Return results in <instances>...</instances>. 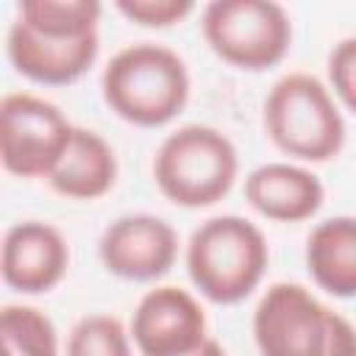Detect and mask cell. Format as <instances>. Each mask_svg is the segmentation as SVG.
Returning a JSON list of instances; mask_svg holds the SVG:
<instances>
[{
    "label": "cell",
    "instance_id": "277c9868",
    "mask_svg": "<svg viewBox=\"0 0 356 356\" xmlns=\"http://www.w3.org/2000/svg\"><path fill=\"white\" fill-rule=\"evenodd\" d=\"M264 131L278 150L303 161H328L345 145V120L331 92L306 72L275 81L264 100Z\"/></svg>",
    "mask_w": 356,
    "mask_h": 356
},
{
    "label": "cell",
    "instance_id": "30bf717a",
    "mask_svg": "<svg viewBox=\"0 0 356 356\" xmlns=\"http://www.w3.org/2000/svg\"><path fill=\"white\" fill-rule=\"evenodd\" d=\"M70 264V248L58 228L25 220L6 231L3 236V253H0V273L3 281L22 292V295H39L53 289Z\"/></svg>",
    "mask_w": 356,
    "mask_h": 356
},
{
    "label": "cell",
    "instance_id": "9c48e42d",
    "mask_svg": "<svg viewBox=\"0 0 356 356\" xmlns=\"http://www.w3.org/2000/svg\"><path fill=\"white\" fill-rule=\"evenodd\" d=\"M97 250L108 273L128 281H153L172 267L178 234L153 214H125L103 231Z\"/></svg>",
    "mask_w": 356,
    "mask_h": 356
},
{
    "label": "cell",
    "instance_id": "7c38bea8",
    "mask_svg": "<svg viewBox=\"0 0 356 356\" xmlns=\"http://www.w3.org/2000/svg\"><path fill=\"white\" fill-rule=\"evenodd\" d=\"M248 203L278 222H300L323 206V184L314 172L295 164H261L245 178Z\"/></svg>",
    "mask_w": 356,
    "mask_h": 356
},
{
    "label": "cell",
    "instance_id": "ac0fdd59",
    "mask_svg": "<svg viewBox=\"0 0 356 356\" xmlns=\"http://www.w3.org/2000/svg\"><path fill=\"white\" fill-rule=\"evenodd\" d=\"M192 0H117V11L147 28H167L192 14Z\"/></svg>",
    "mask_w": 356,
    "mask_h": 356
},
{
    "label": "cell",
    "instance_id": "9a60e30c",
    "mask_svg": "<svg viewBox=\"0 0 356 356\" xmlns=\"http://www.w3.org/2000/svg\"><path fill=\"white\" fill-rule=\"evenodd\" d=\"M17 19L47 39H83L97 33L100 3L95 0H22Z\"/></svg>",
    "mask_w": 356,
    "mask_h": 356
},
{
    "label": "cell",
    "instance_id": "ffe728a7",
    "mask_svg": "<svg viewBox=\"0 0 356 356\" xmlns=\"http://www.w3.org/2000/svg\"><path fill=\"white\" fill-rule=\"evenodd\" d=\"M325 356H356V328L337 312H331Z\"/></svg>",
    "mask_w": 356,
    "mask_h": 356
},
{
    "label": "cell",
    "instance_id": "52a82bcc",
    "mask_svg": "<svg viewBox=\"0 0 356 356\" xmlns=\"http://www.w3.org/2000/svg\"><path fill=\"white\" fill-rule=\"evenodd\" d=\"M331 309L300 284H273L253 312L261 356H325Z\"/></svg>",
    "mask_w": 356,
    "mask_h": 356
},
{
    "label": "cell",
    "instance_id": "ba28073f",
    "mask_svg": "<svg viewBox=\"0 0 356 356\" xmlns=\"http://www.w3.org/2000/svg\"><path fill=\"white\" fill-rule=\"evenodd\" d=\"M131 334L142 356H186L206 337L203 306L181 286H156L134 309Z\"/></svg>",
    "mask_w": 356,
    "mask_h": 356
},
{
    "label": "cell",
    "instance_id": "6da1fadb",
    "mask_svg": "<svg viewBox=\"0 0 356 356\" xmlns=\"http://www.w3.org/2000/svg\"><path fill=\"white\" fill-rule=\"evenodd\" d=\"M106 106L125 122L156 128L178 117L189 100V72L184 58L153 42L122 47L100 78Z\"/></svg>",
    "mask_w": 356,
    "mask_h": 356
},
{
    "label": "cell",
    "instance_id": "d6986e66",
    "mask_svg": "<svg viewBox=\"0 0 356 356\" xmlns=\"http://www.w3.org/2000/svg\"><path fill=\"white\" fill-rule=\"evenodd\" d=\"M328 78L339 100L356 114V36L334 44L328 56Z\"/></svg>",
    "mask_w": 356,
    "mask_h": 356
},
{
    "label": "cell",
    "instance_id": "44dd1931",
    "mask_svg": "<svg viewBox=\"0 0 356 356\" xmlns=\"http://www.w3.org/2000/svg\"><path fill=\"white\" fill-rule=\"evenodd\" d=\"M186 356H225V350H222V345H220L217 339H206L200 348H195V350L186 353Z\"/></svg>",
    "mask_w": 356,
    "mask_h": 356
},
{
    "label": "cell",
    "instance_id": "2e32d148",
    "mask_svg": "<svg viewBox=\"0 0 356 356\" xmlns=\"http://www.w3.org/2000/svg\"><path fill=\"white\" fill-rule=\"evenodd\" d=\"M3 356H58V339L50 317L33 306H3L0 312Z\"/></svg>",
    "mask_w": 356,
    "mask_h": 356
},
{
    "label": "cell",
    "instance_id": "3957f363",
    "mask_svg": "<svg viewBox=\"0 0 356 356\" xmlns=\"http://www.w3.org/2000/svg\"><path fill=\"white\" fill-rule=\"evenodd\" d=\"M236 170L234 142L211 125H184L172 131L153 159L156 186L167 200L186 209L222 200L236 181Z\"/></svg>",
    "mask_w": 356,
    "mask_h": 356
},
{
    "label": "cell",
    "instance_id": "4fadbf2b",
    "mask_svg": "<svg viewBox=\"0 0 356 356\" xmlns=\"http://www.w3.org/2000/svg\"><path fill=\"white\" fill-rule=\"evenodd\" d=\"M50 186L75 200H95L106 195L117 181V156L111 145L86 128H75L72 142L58 161V167L50 172Z\"/></svg>",
    "mask_w": 356,
    "mask_h": 356
},
{
    "label": "cell",
    "instance_id": "8fae6325",
    "mask_svg": "<svg viewBox=\"0 0 356 356\" xmlns=\"http://www.w3.org/2000/svg\"><path fill=\"white\" fill-rule=\"evenodd\" d=\"M8 58L17 72L36 83H72L89 72L97 58V33L83 39H47L31 31L25 22L14 19L8 28Z\"/></svg>",
    "mask_w": 356,
    "mask_h": 356
},
{
    "label": "cell",
    "instance_id": "7a4b0ae2",
    "mask_svg": "<svg viewBox=\"0 0 356 356\" xmlns=\"http://www.w3.org/2000/svg\"><path fill=\"white\" fill-rule=\"evenodd\" d=\"M267 261L264 234L236 214L200 222L186 245L189 278L211 303H239L248 298L259 286Z\"/></svg>",
    "mask_w": 356,
    "mask_h": 356
},
{
    "label": "cell",
    "instance_id": "e0dca14e",
    "mask_svg": "<svg viewBox=\"0 0 356 356\" xmlns=\"http://www.w3.org/2000/svg\"><path fill=\"white\" fill-rule=\"evenodd\" d=\"M67 356H131V342L117 317L89 314L70 331Z\"/></svg>",
    "mask_w": 356,
    "mask_h": 356
},
{
    "label": "cell",
    "instance_id": "8992f818",
    "mask_svg": "<svg viewBox=\"0 0 356 356\" xmlns=\"http://www.w3.org/2000/svg\"><path fill=\"white\" fill-rule=\"evenodd\" d=\"M75 128L58 106L36 95H6L0 103V159L11 175L50 178Z\"/></svg>",
    "mask_w": 356,
    "mask_h": 356
},
{
    "label": "cell",
    "instance_id": "5bb4252c",
    "mask_svg": "<svg viewBox=\"0 0 356 356\" xmlns=\"http://www.w3.org/2000/svg\"><path fill=\"white\" fill-rule=\"evenodd\" d=\"M306 267L328 295L356 298V217L323 220L309 234Z\"/></svg>",
    "mask_w": 356,
    "mask_h": 356
},
{
    "label": "cell",
    "instance_id": "5b68a950",
    "mask_svg": "<svg viewBox=\"0 0 356 356\" xmlns=\"http://www.w3.org/2000/svg\"><path fill=\"white\" fill-rule=\"evenodd\" d=\"M200 25L222 61L250 72L275 67L292 44V22L273 0H214Z\"/></svg>",
    "mask_w": 356,
    "mask_h": 356
}]
</instances>
